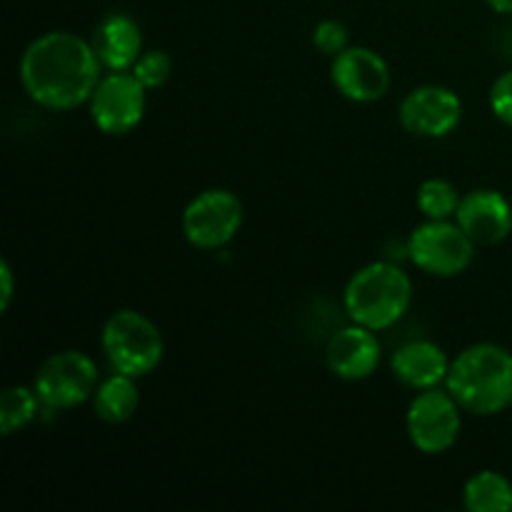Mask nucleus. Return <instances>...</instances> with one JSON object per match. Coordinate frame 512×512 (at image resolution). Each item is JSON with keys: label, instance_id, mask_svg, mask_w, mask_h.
I'll return each instance as SVG.
<instances>
[{"label": "nucleus", "instance_id": "obj_16", "mask_svg": "<svg viewBox=\"0 0 512 512\" xmlns=\"http://www.w3.org/2000/svg\"><path fill=\"white\" fill-rule=\"evenodd\" d=\"M138 378L125 373H113L98 383L93 393V408L103 423L123 425L135 418L140 408Z\"/></svg>", "mask_w": 512, "mask_h": 512}, {"label": "nucleus", "instance_id": "obj_2", "mask_svg": "<svg viewBox=\"0 0 512 512\" xmlns=\"http://www.w3.org/2000/svg\"><path fill=\"white\" fill-rule=\"evenodd\" d=\"M445 388L460 408L478 418H493L512 408V353L498 343L468 345L450 360Z\"/></svg>", "mask_w": 512, "mask_h": 512}, {"label": "nucleus", "instance_id": "obj_12", "mask_svg": "<svg viewBox=\"0 0 512 512\" xmlns=\"http://www.w3.org/2000/svg\"><path fill=\"white\" fill-rule=\"evenodd\" d=\"M383 363V345H380L375 330L365 325L350 323L330 335L325 345V365L330 373L348 383L368 380L378 373Z\"/></svg>", "mask_w": 512, "mask_h": 512}, {"label": "nucleus", "instance_id": "obj_24", "mask_svg": "<svg viewBox=\"0 0 512 512\" xmlns=\"http://www.w3.org/2000/svg\"><path fill=\"white\" fill-rule=\"evenodd\" d=\"M490 10L500 15H512V0H485Z\"/></svg>", "mask_w": 512, "mask_h": 512}, {"label": "nucleus", "instance_id": "obj_13", "mask_svg": "<svg viewBox=\"0 0 512 512\" xmlns=\"http://www.w3.org/2000/svg\"><path fill=\"white\" fill-rule=\"evenodd\" d=\"M455 220L478 248H493L510 238L512 205L500 190L475 188L463 195Z\"/></svg>", "mask_w": 512, "mask_h": 512}, {"label": "nucleus", "instance_id": "obj_9", "mask_svg": "<svg viewBox=\"0 0 512 512\" xmlns=\"http://www.w3.org/2000/svg\"><path fill=\"white\" fill-rule=\"evenodd\" d=\"M148 88L133 75V70H108L95 85L88 100L90 120L105 135H128L143 123Z\"/></svg>", "mask_w": 512, "mask_h": 512}, {"label": "nucleus", "instance_id": "obj_14", "mask_svg": "<svg viewBox=\"0 0 512 512\" xmlns=\"http://www.w3.org/2000/svg\"><path fill=\"white\" fill-rule=\"evenodd\" d=\"M390 370L400 385L420 393V390L445 385L450 358L433 340H410L395 350L393 358H390Z\"/></svg>", "mask_w": 512, "mask_h": 512}, {"label": "nucleus", "instance_id": "obj_19", "mask_svg": "<svg viewBox=\"0 0 512 512\" xmlns=\"http://www.w3.org/2000/svg\"><path fill=\"white\" fill-rule=\"evenodd\" d=\"M460 190L445 178H428L420 183L415 203L428 220H453L460 208Z\"/></svg>", "mask_w": 512, "mask_h": 512}, {"label": "nucleus", "instance_id": "obj_4", "mask_svg": "<svg viewBox=\"0 0 512 512\" xmlns=\"http://www.w3.org/2000/svg\"><path fill=\"white\" fill-rule=\"evenodd\" d=\"M100 348L113 373L145 378L160 365L165 355V340L158 325L140 310H115L103 323Z\"/></svg>", "mask_w": 512, "mask_h": 512}, {"label": "nucleus", "instance_id": "obj_11", "mask_svg": "<svg viewBox=\"0 0 512 512\" xmlns=\"http://www.w3.org/2000/svg\"><path fill=\"white\" fill-rule=\"evenodd\" d=\"M333 88L350 103H375L385 98L393 83L388 60L365 45H348L330 63Z\"/></svg>", "mask_w": 512, "mask_h": 512}, {"label": "nucleus", "instance_id": "obj_23", "mask_svg": "<svg viewBox=\"0 0 512 512\" xmlns=\"http://www.w3.org/2000/svg\"><path fill=\"white\" fill-rule=\"evenodd\" d=\"M13 290H15V280H13V270H10L8 260L0 263V310L10 308V300H13Z\"/></svg>", "mask_w": 512, "mask_h": 512}, {"label": "nucleus", "instance_id": "obj_1", "mask_svg": "<svg viewBox=\"0 0 512 512\" xmlns=\"http://www.w3.org/2000/svg\"><path fill=\"white\" fill-rule=\"evenodd\" d=\"M98 55L90 40L70 30L38 35L20 55V83L40 108L65 113L85 105L100 75Z\"/></svg>", "mask_w": 512, "mask_h": 512}, {"label": "nucleus", "instance_id": "obj_17", "mask_svg": "<svg viewBox=\"0 0 512 512\" xmlns=\"http://www.w3.org/2000/svg\"><path fill=\"white\" fill-rule=\"evenodd\" d=\"M463 505L470 512H512V483L498 470H480L465 480Z\"/></svg>", "mask_w": 512, "mask_h": 512}, {"label": "nucleus", "instance_id": "obj_18", "mask_svg": "<svg viewBox=\"0 0 512 512\" xmlns=\"http://www.w3.org/2000/svg\"><path fill=\"white\" fill-rule=\"evenodd\" d=\"M40 408H43V403H40L35 388H25V385L5 388L3 398H0V430H3L5 438L28 428L38 418Z\"/></svg>", "mask_w": 512, "mask_h": 512}, {"label": "nucleus", "instance_id": "obj_10", "mask_svg": "<svg viewBox=\"0 0 512 512\" xmlns=\"http://www.w3.org/2000/svg\"><path fill=\"white\" fill-rule=\"evenodd\" d=\"M398 120L415 138H448L463 120V100L445 85H418L400 100Z\"/></svg>", "mask_w": 512, "mask_h": 512}, {"label": "nucleus", "instance_id": "obj_8", "mask_svg": "<svg viewBox=\"0 0 512 512\" xmlns=\"http://www.w3.org/2000/svg\"><path fill=\"white\" fill-rule=\"evenodd\" d=\"M243 200L228 188H208L195 195L183 210L180 228L198 250H220L243 228Z\"/></svg>", "mask_w": 512, "mask_h": 512}, {"label": "nucleus", "instance_id": "obj_5", "mask_svg": "<svg viewBox=\"0 0 512 512\" xmlns=\"http://www.w3.org/2000/svg\"><path fill=\"white\" fill-rule=\"evenodd\" d=\"M478 245L468 238L458 220H428L413 228L405 253L410 263L433 278H455L473 265Z\"/></svg>", "mask_w": 512, "mask_h": 512}, {"label": "nucleus", "instance_id": "obj_20", "mask_svg": "<svg viewBox=\"0 0 512 512\" xmlns=\"http://www.w3.org/2000/svg\"><path fill=\"white\" fill-rule=\"evenodd\" d=\"M133 75L145 85L148 90L160 88L173 75V58L165 50H143L138 63L133 65Z\"/></svg>", "mask_w": 512, "mask_h": 512}, {"label": "nucleus", "instance_id": "obj_22", "mask_svg": "<svg viewBox=\"0 0 512 512\" xmlns=\"http://www.w3.org/2000/svg\"><path fill=\"white\" fill-rule=\"evenodd\" d=\"M488 103L495 118L512 128V70H505L503 75L495 78V83L490 85Z\"/></svg>", "mask_w": 512, "mask_h": 512}, {"label": "nucleus", "instance_id": "obj_15", "mask_svg": "<svg viewBox=\"0 0 512 512\" xmlns=\"http://www.w3.org/2000/svg\"><path fill=\"white\" fill-rule=\"evenodd\" d=\"M90 45L105 70H133L143 55V30L128 13H110L95 25Z\"/></svg>", "mask_w": 512, "mask_h": 512}, {"label": "nucleus", "instance_id": "obj_6", "mask_svg": "<svg viewBox=\"0 0 512 512\" xmlns=\"http://www.w3.org/2000/svg\"><path fill=\"white\" fill-rule=\"evenodd\" d=\"M100 383L98 365L80 350H60L48 355L35 373L33 388L43 410H70L93 400Z\"/></svg>", "mask_w": 512, "mask_h": 512}, {"label": "nucleus", "instance_id": "obj_7", "mask_svg": "<svg viewBox=\"0 0 512 512\" xmlns=\"http://www.w3.org/2000/svg\"><path fill=\"white\" fill-rule=\"evenodd\" d=\"M405 430L418 453L443 455L458 443L463 430V408L445 385L420 390L408 405Z\"/></svg>", "mask_w": 512, "mask_h": 512}, {"label": "nucleus", "instance_id": "obj_21", "mask_svg": "<svg viewBox=\"0 0 512 512\" xmlns=\"http://www.w3.org/2000/svg\"><path fill=\"white\" fill-rule=\"evenodd\" d=\"M348 45H350V30L343 20L325 18L313 28V48L318 50V53L335 58V55L343 53Z\"/></svg>", "mask_w": 512, "mask_h": 512}, {"label": "nucleus", "instance_id": "obj_3", "mask_svg": "<svg viewBox=\"0 0 512 512\" xmlns=\"http://www.w3.org/2000/svg\"><path fill=\"white\" fill-rule=\"evenodd\" d=\"M410 303H413V280L390 260H375L355 270L343 293L350 323L365 325L375 333L398 325L408 313Z\"/></svg>", "mask_w": 512, "mask_h": 512}]
</instances>
